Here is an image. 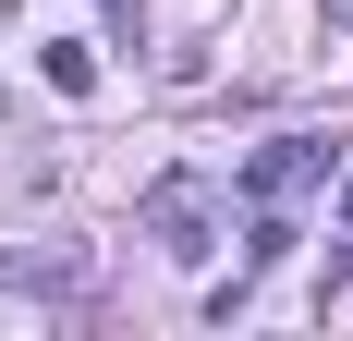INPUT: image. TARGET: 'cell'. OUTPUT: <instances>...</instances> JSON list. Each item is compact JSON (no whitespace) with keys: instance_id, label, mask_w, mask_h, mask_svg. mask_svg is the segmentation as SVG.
<instances>
[{"instance_id":"6da1fadb","label":"cell","mask_w":353,"mask_h":341,"mask_svg":"<svg viewBox=\"0 0 353 341\" xmlns=\"http://www.w3.org/2000/svg\"><path fill=\"white\" fill-rule=\"evenodd\" d=\"M219 207H232V195H219L208 170H159V183H146V207H134V232L159 244V256H183V269H195V256L219 244Z\"/></svg>"},{"instance_id":"7a4b0ae2","label":"cell","mask_w":353,"mask_h":341,"mask_svg":"<svg viewBox=\"0 0 353 341\" xmlns=\"http://www.w3.org/2000/svg\"><path fill=\"white\" fill-rule=\"evenodd\" d=\"M329 170H341V135H268L244 159V207H305Z\"/></svg>"},{"instance_id":"3957f363","label":"cell","mask_w":353,"mask_h":341,"mask_svg":"<svg viewBox=\"0 0 353 341\" xmlns=\"http://www.w3.org/2000/svg\"><path fill=\"white\" fill-rule=\"evenodd\" d=\"M73 280H85V256H49V244L37 256H0V293H73Z\"/></svg>"},{"instance_id":"277c9868","label":"cell","mask_w":353,"mask_h":341,"mask_svg":"<svg viewBox=\"0 0 353 341\" xmlns=\"http://www.w3.org/2000/svg\"><path fill=\"white\" fill-rule=\"evenodd\" d=\"M292 244H305V232H292V207H256V220H244V280H256V269H281Z\"/></svg>"},{"instance_id":"5b68a950","label":"cell","mask_w":353,"mask_h":341,"mask_svg":"<svg viewBox=\"0 0 353 341\" xmlns=\"http://www.w3.org/2000/svg\"><path fill=\"white\" fill-rule=\"evenodd\" d=\"M37 61H49V86H61V98H98V49H37Z\"/></svg>"},{"instance_id":"8992f818","label":"cell","mask_w":353,"mask_h":341,"mask_svg":"<svg viewBox=\"0 0 353 341\" xmlns=\"http://www.w3.org/2000/svg\"><path fill=\"white\" fill-rule=\"evenodd\" d=\"M98 12H110V25H122V37H134V0H98Z\"/></svg>"},{"instance_id":"52a82bcc","label":"cell","mask_w":353,"mask_h":341,"mask_svg":"<svg viewBox=\"0 0 353 341\" xmlns=\"http://www.w3.org/2000/svg\"><path fill=\"white\" fill-rule=\"evenodd\" d=\"M317 12H329V25H341V37H353V0H317Z\"/></svg>"},{"instance_id":"ba28073f","label":"cell","mask_w":353,"mask_h":341,"mask_svg":"<svg viewBox=\"0 0 353 341\" xmlns=\"http://www.w3.org/2000/svg\"><path fill=\"white\" fill-rule=\"evenodd\" d=\"M341 232H353V183H341Z\"/></svg>"}]
</instances>
